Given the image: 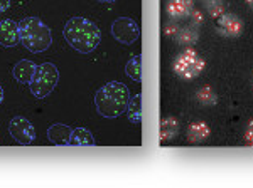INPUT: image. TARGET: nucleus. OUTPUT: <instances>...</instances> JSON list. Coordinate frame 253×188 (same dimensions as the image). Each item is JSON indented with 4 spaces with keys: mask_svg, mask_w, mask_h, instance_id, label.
Listing matches in <instances>:
<instances>
[{
    "mask_svg": "<svg viewBox=\"0 0 253 188\" xmlns=\"http://www.w3.org/2000/svg\"><path fill=\"white\" fill-rule=\"evenodd\" d=\"M177 32H179V26L175 22H169V24H166V27H164V34L167 35V37H175L177 35Z\"/></svg>",
    "mask_w": 253,
    "mask_h": 188,
    "instance_id": "obj_21",
    "label": "nucleus"
},
{
    "mask_svg": "<svg viewBox=\"0 0 253 188\" xmlns=\"http://www.w3.org/2000/svg\"><path fill=\"white\" fill-rule=\"evenodd\" d=\"M59 81V71L52 63H44L36 67V72L32 76V81L29 83L31 93L38 99H44L49 94L54 91Z\"/></svg>",
    "mask_w": 253,
    "mask_h": 188,
    "instance_id": "obj_4",
    "label": "nucleus"
},
{
    "mask_svg": "<svg viewBox=\"0 0 253 188\" xmlns=\"http://www.w3.org/2000/svg\"><path fill=\"white\" fill-rule=\"evenodd\" d=\"M179 133V121L175 118L169 116V118H164L161 121V129H159V140L161 143H166V141H170L172 138L177 136Z\"/></svg>",
    "mask_w": 253,
    "mask_h": 188,
    "instance_id": "obj_14",
    "label": "nucleus"
},
{
    "mask_svg": "<svg viewBox=\"0 0 253 188\" xmlns=\"http://www.w3.org/2000/svg\"><path fill=\"white\" fill-rule=\"evenodd\" d=\"M98 2H103V3H110V2H113V0H98Z\"/></svg>",
    "mask_w": 253,
    "mask_h": 188,
    "instance_id": "obj_27",
    "label": "nucleus"
},
{
    "mask_svg": "<svg viewBox=\"0 0 253 188\" xmlns=\"http://www.w3.org/2000/svg\"><path fill=\"white\" fill-rule=\"evenodd\" d=\"M69 146H93L95 145V138L93 134L84 128L73 129L71 136H69Z\"/></svg>",
    "mask_w": 253,
    "mask_h": 188,
    "instance_id": "obj_15",
    "label": "nucleus"
},
{
    "mask_svg": "<svg viewBox=\"0 0 253 188\" xmlns=\"http://www.w3.org/2000/svg\"><path fill=\"white\" fill-rule=\"evenodd\" d=\"M247 5L253 10V0H247Z\"/></svg>",
    "mask_w": 253,
    "mask_h": 188,
    "instance_id": "obj_26",
    "label": "nucleus"
},
{
    "mask_svg": "<svg viewBox=\"0 0 253 188\" xmlns=\"http://www.w3.org/2000/svg\"><path fill=\"white\" fill-rule=\"evenodd\" d=\"M9 131L15 141L22 146H29L34 143L36 138V129L32 126V123L24 116H14L9 125Z\"/></svg>",
    "mask_w": 253,
    "mask_h": 188,
    "instance_id": "obj_7",
    "label": "nucleus"
},
{
    "mask_svg": "<svg viewBox=\"0 0 253 188\" xmlns=\"http://www.w3.org/2000/svg\"><path fill=\"white\" fill-rule=\"evenodd\" d=\"M20 31V44L27 51L39 54L51 47L52 34L51 29L38 17H26L19 22Z\"/></svg>",
    "mask_w": 253,
    "mask_h": 188,
    "instance_id": "obj_3",
    "label": "nucleus"
},
{
    "mask_svg": "<svg viewBox=\"0 0 253 188\" xmlns=\"http://www.w3.org/2000/svg\"><path fill=\"white\" fill-rule=\"evenodd\" d=\"M36 67L38 66H36L32 61L22 59L15 64L14 69H12V72H14V77L19 81L20 84H27L32 81V76H34V72H36Z\"/></svg>",
    "mask_w": 253,
    "mask_h": 188,
    "instance_id": "obj_12",
    "label": "nucleus"
},
{
    "mask_svg": "<svg viewBox=\"0 0 253 188\" xmlns=\"http://www.w3.org/2000/svg\"><path fill=\"white\" fill-rule=\"evenodd\" d=\"M245 143L248 146H253V120L247 125V129H245Z\"/></svg>",
    "mask_w": 253,
    "mask_h": 188,
    "instance_id": "obj_22",
    "label": "nucleus"
},
{
    "mask_svg": "<svg viewBox=\"0 0 253 188\" xmlns=\"http://www.w3.org/2000/svg\"><path fill=\"white\" fill-rule=\"evenodd\" d=\"M189 17H191V20H193V26H196V27H198L199 24L205 22V17H203V12H199V10H193V12H191Z\"/></svg>",
    "mask_w": 253,
    "mask_h": 188,
    "instance_id": "obj_23",
    "label": "nucleus"
},
{
    "mask_svg": "<svg viewBox=\"0 0 253 188\" xmlns=\"http://www.w3.org/2000/svg\"><path fill=\"white\" fill-rule=\"evenodd\" d=\"M19 42H20L19 22H15L12 19L0 20V46L15 47Z\"/></svg>",
    "mask_w": 253,
    "mask_h": 188,
    "instance_id": "obj_9",
    "label": "nucleus"
},
{
    "mask_svg": "<svg viewBox=\"0 0 253 188\" xmlns=\"http://www.w3.org/2000/svg\"><path fill=\"white\" fill-rule=\"evenodd\" d=\"M203 2H205V0H203Z\"/></svg>",
    "mask_w": 253,
    "mask_h": 188,
    "instance_id": "obj_28",
    "label": "nucleus"
},
{
    "mask_svg": "<svg viewBox=\"0 0 253 188\" xmlns=\"http://www.w3.org/2000/svg\"><path fill=\"white\" fill-rule=\"evenodd\" d=\"M194 10V0H167L166 12L170 19H186Z\"/></svg>",
    "mask_w": 253,
    "mask_h": 188,
    "instance_id": "obj_10",
    "label": "nucleus"
},
{
    "mask_svg": "<svg viewBox=\"0 0 253 188\" xmlns=\"http://www.w3.org/2000/svg\"><path fill=\"white\" fill-rule=\"evenodd\" d=\"M172 67H174L175 76H179L184 81H191V79H196V77L205 71L206 63L194 49L187 47L184 52H181V54L175 57Z\"/></svg>",
    "mask_w": 253,
    "mask_h": 188,
    "instance_id": "obj_5",
    "label": "nucleus"
},
{
    "mask_svg": "<svg viewBox=\"0 0 253 188\" xmlns=\"http://www.w3.org/2000/svg\"><path fill=\"white\" fill-rule=\"evenodd\" d=\"M210 133H211V129L205 121H194V123H191L189 128H187V141L196 145V143L206 140V138L210 136Z\"/></svg>",
    "mask_w": 253,
    "mask_h": 188,
    "instance_id": "obj_13",
    "label": "nucleus"
},
{
    "mask_svg": "<svg viewBox=\"0 0 253 188\" xmlns=\"http://www.w3.org/2000/svg\"><path fill=\"white\" fill-rule=\"evenodd\" d=\"M2 101H3V89H2V86H0V104H2Z\"/></svg>",
    "mask_w": 253,
    "mask_h": 188,
    "instance_id": "obj_25",
    "label": "nucleus"
},
{
    "mask_svg": "<svg viewBox=\"0 0 253 188\" xmlns=\"http://www.w3.org/2000/svg\"><path fill=\"white\" fill-rule=\"evenodd\" d=\"M196 99L205 106H214L218 103V94L211 86H203L198 93H196Z\"/></svg>",
    "mask_w": 253,
    "mask_h": 188,
    "instance_id": "obj_17",
    "label": "nucleus"
},
{
    "mask_svg": "<svg viewBox=\"0 0 253 188\" xmlns=\"http://www.w3.org/2000/svg\"><path fill=\"white\" fill-rule=\"evenodd\" d=\"M112 35L117 42L130 46L140 35V27H138V24L133 19L120 17L112 24Z\"/></svg>",
    "mask_w": 253,
    "mask_h": 188,
    "instance_id": "obj_6",
    "label": "nucleus"
},
{
    "mask_svg": "<svg viewBox=\"0 0 253 188\" xmlns=\"http://www.w3.org/2000/svg\"><path fill=\"white\" fill-rule=\"evenodd\" d=\"M130 103V93L125 84L112 81L101 86L95 94V106L103 118H117Z\"/></svg>",
    "mask_w": 253,
    "mask_h": 188,
    "instance_id": "obj_2",
    "label": "nucleus"
},
{
    "mask_svg": "<svg viewBox=\"0 0 253 188\" xmlns=\"http://www.w3.org/2000/svg\"><path fill=\"white\" fill-rule=\"evenodd\" d=\"M73 129L69 128L68 125H63V123H56V125L49 126L47 129V138L52 145L58 146H68L69 143V136H71Z\"/></svg>",
    "mask_w": 253,
    "mask_h": 188,
    "instance_id": "obj_11",
    "label": "nucleus"
},
{
    "mask_svg": "<svg viewBox=\"0 0 253 188\" xmlns=\"http://www.w3.org/2000/svg\"><path fill=\"white\" fill-rule=\"evenodd\" d=\"M175 39H177V42L181 44V46H187V47L193 46V44L198 42V39H199L198 27H196V26H189V27L179 29Z\"/></svg>",
    "mask_w": 253,
    "mask_h": 188,
    "instance_id": "obj_16",
    "label": "nucleus"
},
{
    "mask_svg": "<svg viewBox=\"0 0 253 188\" xmlns=\"http://www.w3.org/2000/svg\"><path fill=\"white\" fill-rule=\"evenodd\" d=\"M125 72H126V76H130L132 79L140 81V56H133L132 59L126 63Z\"/></svg>",
    "mask_w": 253,
    "mask_h": 188,
    "instance_id": "obj_19",
    "label": "nucleus"
},
{
    "mask_svg": "<svg viewBox=\"0 0 253 188\" xmlns=\"http://www.w3.org/2000/svg\"><path fill=\"white\" fill-rule=\"evenodd\" d=\"M205 7L208 10V14L211 15V17L218 19L219 15L224 12V2L223 0H205Z\"/></svg>",
    "mask_w": 253,
    "mask_h": 188,
    "instance_id": "obj_20",
    "label": "nucleus"
},
{
    "mask_svg": "<svg viewBox=\"0 0 253 188\" xmlns=\"http://www.w3.org/2000/svg\"><path fill=\"white\" fill-rule=\"evenodd\" d=\"M64 39L73 49H76L81 54H89L98 47L101 40L100 27L95 22L84 17H71L64 26Z\"/></svg>",
    "mask_w": 253,
    "mask_h": 188,
    "instance_id": "obj_1",
    "label": "nucleus"
},
{
    "mask_svg": "<svg viewBox=\"0 0 253 188\" xmlns=\"http://www.w3.org/2000/svg\"><path fill=\"white\" fill-rule=\"evenodd\" d=\"M10 7V0H0V14L5 12Z\"/></svg>",
    "mask_w": 253,
    "mask_h": 188,
    "instance_id": "obj_24",
    "label": "nucleus"
},
{
    "mask_svg": "<svg viewBox=\"0 0 253 188\" xmlns=\"http://www.w3.org/2000/svg\"><path fill=\"white\" fill-rule=\"evenodd\" d=\"M218 27L219 32L224 37H240L243 34V20L235 14L223 12L218 17Z\"/></svg>",
    "mask_w": 253,
    "mask_h": 188,
    "instance_id": "obj_8",
    "label": "nucleus"
},
{
    "mask_svg": "<svg viewBox=\"0 0 253 188\" xmlns=\"http://www.w3.org/2000/svg\"><path fill=\"white\" fill-rule=\"evenodd\" d=\"M140 103H142V97L140 94L135 97H130V103L126 106V116H128V121L133 123V125H137V123H140Z\"/></svg>",
    "mask_w": 253,
    "mask_h": 188,
    "instance_id": "obj_18",
    "label": "nucleus"
}]
</instances>
